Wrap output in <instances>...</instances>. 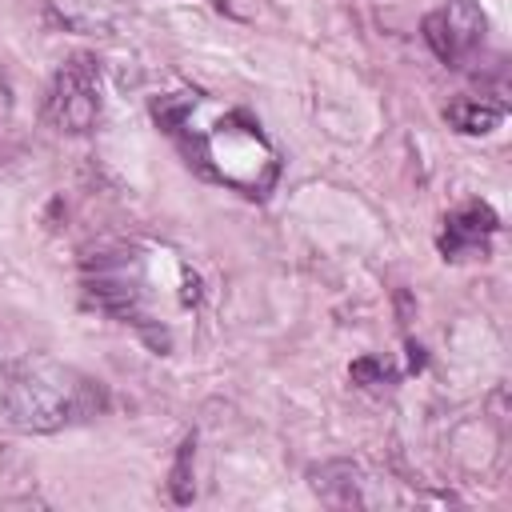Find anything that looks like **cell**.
Returning a JSON list of instances; mask_svg holds the SVG:
<instances>
[{
  "label": "cell",
  "instance_id": "cell-8",
  "mask_svg": "<svg viewBox=\"0 0 512 512\" xmlns=\"http://www.w3.org/2000/svg\"><path fill=\"white\" fill-rule=\"evenodd\" d=\"M8 132H12V88H8V80H4V72H0V160H4V152H8V144H4Z\"/></svg>",
  "mask_w": 512,
  "mask_h": 512
},
{
  "label": "cell",
  "instance_id": "cell-2",
  "mask_svg": "<svg viewBox=\"0 0 512 512\" xmlns=\"http://www.w3.org/2000/svg\"><path fill=\"white\" fill-rule=\"evenodd\" d=\"M104 408V384L72 364H60L52 356H20L0 364V420L16 432L48 436L84 424Z\"/></svg>",
  "mask_w": 512,
  "mask_h": 512
},
{
  "label": "cell",
  "instance_id": "cell-3",
  "mask_svg": "<svg viewBox=\"0 0 512 512\" xmlns=\"http://www.w3.org/2000/svg\"><path fill=\"white\" fill-rule=\"evenodd\" d=\"M44 120L56 132L84 136L100 120V64L92 56H72L44 92Z\"/></svg>",
  "mask_w": 512,
  "mask_h": 512
},
{
  "label": "cell",
  "instance_id": "cell-4",
  "mask_svg": "<svg viewBox=\"0 0 512 512\" xmlns=\"http://www.w3.org/2000/svg\"><path fill=\"white\" fill-rule=\"evenodd\" d=\"M424 40L444 64L468 60L484 40V12L476 0H444L424 16Z\"/></svg>",
  "mask_w": 512,
  "mask_h": 512
},
{
  "label": "cell",
  "instance_id": "cell-1",
  "mask_svg": "<svg viewBox=\"0 0 512 512\" xmlns=\"http://www.w3.org/2000/svg\"><path fill=\"white\" fill-rule=\"evenodd\" d=\"M156 120L184 144L188 160L204 168L212 180L240 188L244 196H264V188L276 180V152L252 116L224 108L212 112V124H200L192 100H164L156 104Z\"/></svg>",
  "mask_w": 512,
  "mask_h": 512
},
{
  "label": "cell",
  "instance_id": "cell-6",
  "mask_svg": "<svg viewBox=\"0 0 512 512\" xmlns=\"http://www.w3.org/2000/svg\"><path fill=\"white\" fill-rule=\"evenodd\" d=\"M308 484L312 492L332 504V508H364V504H376V496L368 492V476L360 464L352 460H324V464H312L308 468Z\"/></svg>",
  "mask_w": 512,
  "mask_h": 512
},
{
  "label": "cell",
  "instance_id": "cell-5",
  "mask_svg": "<svg viewBox=\"0 0 512 512\" xmlns=\"http://www.w3.org/2000/svg\"><path fill=\"white\" fill-rule=\"evenodd\" d=\"M496 236V212L488 204H464L444 220L440 232V252L444 260H464V256H488V244Z\"/></svg>",
  "mask_w": 512,
  "mask_h": 512
},
{
  "label": "cell",
  "instance_id": "cell-7",
  "mask_svg": "<svg viewBox=\"0 0 512 512\" xmlns=\"http://www.w3.org/2000/svg\"><path fill=\"white\" fill-rule=\"evenodd\" d=\"M448 124L456 128V132H464V136H484V132H492L500 120H504V108L500 104H488V100H456V104H448Z\"/></svg>",
  "mask_w": 512,
  "mask_h": 512
}]
</instances>
